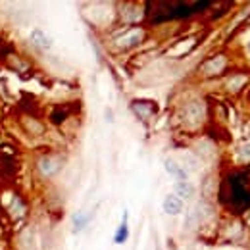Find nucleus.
Masks as SVG:
<instances>
[{
  "instance_id": "6",
  "label": "nucleus",
  "mask_w": 250,
  "mask_h": 250,
  "mask_svg": "<svg viewBox=\"0 0 250 250\" xmlns=\"http://www.w3.org/2000/svg\"><path fill=\"white\" fill-rule=\"evenodd\" d=\"M93 216H94L93 210H89V212H77V214L73 216V233H81V231L91 223Z\"/></svg>"
},
{
  "instance_id": "2",
  "label": "nucleus",
  "mask_w": 250,
  "mask_h": 250,
  "mask_svg": "<svg viewBox=\"0 0 250 250\" xmlns=\"http://www.w3.org/2000/svg\"><path fill=\"white\" fill-rule=\"evenodd\" d=\"M37 167H39V171H41L44 177H52L54 173L60 171V162H58L56 158L46 156V158H41V160H39Z\"/></svg>"
},
{
  "instance_id": "8",
  "label": "nucleus",
  "mask_w": 250,
  "mask_h": 250,
  "mask_svg": "<svg viewBox=\"0 0 250 250\" xmlns=\"http://www.w3.org/2000/svg\"><path fill=\"white\" fill-rule=\"evenodd\" d=\"M141 39H143V31H141V29H133V31H129L127 35H124V37H120V39H118V44L124 46V48L135 46Z\"/></svg>"
},
{
  "instance_id": "1",
  "label": "nucleus",
  "mask_w": 250,
  "mask_h": 250,
  "mask_svg": "<svg viewBox=\"0 0 250 250\" xmlns=\"http://www.w3.org/2000/svg\"><path fill=\"white\" fill-rule=\"evenodd\" d=\"M162 210H164V214H167V216H179V214H183V210H185V202H183L179 196H175V194H167V196L162 200Z\"/></svg>"
},
{
  "instance_id": "7",
  "label": "nucleus",
  "mask_w": 250,
  "mask_h": 250,
  "mask_svg": "<svg viewBox=\"0 0 250 250\" xmlns=\"http://www.w3.org/2000/svg\"><path fill=\"white\" fill-rule=\"evenodd\" d=\"M127 239H129V223H127V212H124V219H122L120 227L114 233V243L116 245H124Z\"/></svg>"
},
{
  "instance_id": "9",
  "label": "nucleus",
  "mask_w": 250,
  "mask_h": 250,
  "mask_svg": "<svg viewBox=\"0 0 250 250\" xmlns=\"http://www.w3.org/2000/svg\"><path fill=\"white\" fill-rule=\"evenodd\" d=\"M223 65H225V58L223 56H216L214 60H210V62L204 63V73L206 75H212V73H219L221 69H223Z\"/></svg>"
},
{
  "instance_id": "4",
  "label": "nucleus",
  "mask_w": 250,
  "mask_h": 250,
  "mask_svg": "<svg viewBox=\"0 0 250 250\" xmlns=\"http://www.w3.org/2000/svg\"><path fill=\"white\" fill-rule=\"evenodd\" d=\"M29 39H31V42L35 46H39V48H42V50H48V48L52 46V39L42 31V29H39V27L33 29L31 35H29Z\"/></svg>"
},
{
  "instance_id": "5",
  "label": "nucleus",
  "mask_w": 250,
  "mask_h": 250,
  "mask_svg": "<svg viewBox=\"0 0 250 250\" xmlns=\"http://www.w3.org/2000/svg\"><path fill=\"white\" fill-rule=\"evenodd\" d=\"M173 190H175V196H179L181 200H188V198H192V196H194V192H196L194 185H192V183H188V181H175Z\"/></svg>"
},
{
  "instance_id": "3",
  "label": "nucleus",
  "mask_w": 250,
  "mask_h": 250,
  "mask_svg": "<svg viewBox=\"0 0 250 250\" xmlns=\"http://www.w3.org/2000/svg\"><path fill=\"white\" fill-rule=\"evenodd\" d=\"M164 167H166V171H167L173 179H177V181H188L187 171L183 169V166H181L179 162H175V160L167 158V160L164 162Z\"/></svg>"
}]
</instances>
